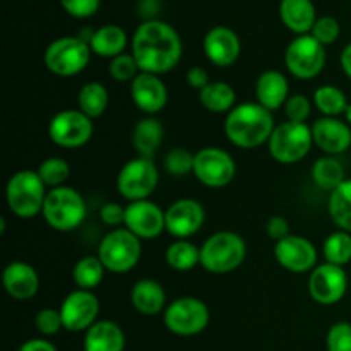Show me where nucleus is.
Returning a JSON list of instances; mask_svg holds the SVG:
<instances>
[{
    "instance_id": "14",
    "label": "nucleus",
    "mask_w": 351,
    "mask_h": 351,
    "mask_svg": "<svg viewBox=\"0 0 351 351\" xmlns=\"http://www.w3.org/2000/svg\"><path fill=\"white\" fill-rule=\"evenodd\" d=\"M348 291V274L345 267L335 264H319L308 276V295L319 305H336Z\"/></svg>"
},
{
    "instance_id": "17",
    "label": "nucleus",
    "mask_w": 351,
    "mask_h": 351,
    "mask_svg": "<svg viewBox=\"0 0 351 351\" xmlns=\"http://www.w3.org/2000/svg\"><path fill=\"white\" fill-rule=\"evenodd\" d=\"M206 221V211L195 199L184 197L171 202L165 211L167 232L177 240H187L201 232Z\"/></svg>"
},
{
    "instance_id": "41",
    "label": "nucleus",
    "mask_w": 351,
    "mask_h": 351,
    "mask_svg": "<svg viewBox=\"0 0 351 351\" xmlns=\"http://www.w3.org/2000/svg\"><path fill=\"white\" fill-rule=\"evenodd\" d=\"M328 351H351V324L346 321L335 322L326 336Z\"/></svg>"
},
{
    "instance_id": "27",
    "label": "nucleus",
    "mask_w": 351,
    "mask_h": 351,
    "mask_svg": "<svg viewBox=\"0 0 351 351\" xmlns=\"http://www.w3.org/2000/svg\"><path fill=\"white\" fill-rule=\"evenodd\" d=\"M127 33L117 24H106V26L98 27L93 31L91 38H89V47H91L93 53L103 58H115L119 55L125 53L127 47Z\"/></svg>"
},
{
    "instance_id": "23",
    "label": "nucleus",
    "mask_w": 351,
    "mask_h": 351,
    "mask_svg": "<svg viewBox=\"0 0 351 351\" xmlns=\"http://www.w3.org/2000/svg\"><path fill=\"white\" fill-rule=\"evenodd\" d=\"M256 99L269 112L283 108L290 98V82L280 71H264L256 81Z\"/></svg>"
},
{
    "instance_id": "19",
    "label": "nucleus",
    "mask_w": 351,
    "mask_h": 351,
    "mask_svg": "<svg viewBox=\"0 0 351 351\" xmlns=\"http://www.w3.org/2000/svg\"><path fill=\"white\" fill-rule=\"evenodd\" d=\"M311 129L314 144L328 156H338L351 147V127L338 117H321Z\"/></svg>"
},
{
    "instance_id": "5",
    "label": "nucleus",
    "mask_w": 351,
    "mask_h": 351,
    "mask_svg": "<svg viewBox=\"0 0 351 351\" xmlns=\"http://www.w3.org/2000/svg\"><path fill=\"white\" fill-rule=\"evenodd\" d=\"M41 215L50 228L57 232H72L82 225L88 208L81 192L64 185L48 191Z\"/></svg>"
},
{
    "instance_id": "48",
    "label": "nucleus",
    "mask_w": 351,
    "mask_h": 351,
    "mask_svg": "<svg viewBox=\"0 0 351 351\" xmlns=\"http://www.w3.org/2000/svg\"><path fill=\"white\" fill-rule=\"evenodd\" d=\"M17 351H58L57 346L53 343H50L45 338H33L27 339L21 345V348Z\"/></svg>"
},
{
    "instance_id": "12",
    "label": "nucleus",
    "mask_w": 351,
    "mask_h": 351,
    "mask_svg": "<svg viewBox=\"0 0 351 351\" xmlns=\"http://www.w3.org/2000/svg\"><path fill=\"white\" fill-rule=\"evenodd\" d=\"M95 132V123L81 110H60L48 123V137L57 146L65 149H77L89 143Z\"/></svg>"
},
{
    "instance_id": "47",
    "label": "nucleus",
    "mask_w": 351,
    "mask_h": 351,
    "mask_svg": "<svg viewBox=\"0 0 351 351\" xmlns=\"http://www.w3.org/2000/svg\"><path fill=\"white\" fill-rule=\"evenodd\" d=\"M185 79H187V84L191 86V88L194 89H204L206 86L209 84V74L206 69H202L201 65H194V67H191L187 71V74H185Z\"/></svg>"
},
{
    "instance_id": "11",
    "label": "nucleus",
    "mask_w": 351,
    "mask_h": 351,
    "mask_svg": "<svg viewBox=\"0 0 351 351\" xmlns=\"http://www.w3.org/2000/svg\"><path fill=\"white\" fill-rule=\"evenodd\" d=\"M326 65V47L312 34H302L290 41L285 51V67L302 81L315 79Z\"/></svg>"
},
{
    "instance_id": "34",
    "label": "nucleus",
    "mask_w": 351,
    "mask_h": 351,
    "mask_svg": "<svg viewBox=\"0 0 351 351\" xmlns=\"http://www.w3.org/2000/svg\"><path fill=\"white\" fill-rule=\"evenodd\" d=\"M165 261L175 271H191L197 264H201V249L191 243L189 240H177L170 243L165 252Z\"/></svg>"
},
{
    "instance_id": "50",
    "label": "nucleus",
    "mask_w": 351,
    "mask_h": 351,
    "mask_svg": "<svg viewBox=\"0 0 351 351\" xmlns=\"http://www.w3.org/2000/svg\"><path fill=\"white\" fill-rule=\"evenodd\" d=\"M343 117H345V122L348 123V125L351 127V103H350V105H348V108H346L345 115H343Z\"/></svg>"
},
{
    "instance_id": "32",
    "label": "nucleus",
    "mask_w": 351,
    "mask_h": 351,
    "mask_svg": "<svg viewBox=\"0 0 351 351\" xmlns=\"http://www.w3.org/2000/svg\"><path fill=\"white\" fill-rule=\"evenodd\" d=\"M105 266L98 256H84L75 263L72 280L79 290L95 291L105 278Z\"/></svg>"
},
{
    "instance_id": "8",
    "label": "nucleus",
    "mask_w": 351,
    "mask_h": 351,
    "mask_svg": "<svg viewBox=\"0 0 351 351\" xmlns=\"http://www.w3.org/2000/svg\"><path fill=\"white\" fill-rule=\"evenodd\" d=\"M91 53V47L81 36H62L48 45L43 60L51 74L74 77L88 67Z\"/></svg>"
},
{
    "instance_id": "1",
    "label": "nucleus",
    "mask_w": 351,
    "mask_h": 351,
    "mask_svg": "<svg viewBox=\"0 0 351 351\" xmlns=\"http://www.w3.org/2000/svg\"><path fill=\"white\" fill-rule=\"evenodd\" d=\"M130 53L141 72L161 75L173 71L184 53L182 38L170 24L158 19L144 21L130 40Z\"/></svg>"
},
{
    "instance_id": "45",
    "label": "nucleus",
    "mask_w": 351,
    "mask_h": 351,
    "mask_svg": "<svg viewBox=\"0 0 351 351\" xmlns=\"http://www.w3.org/2000/svg\"><path fill=\"white\" fill-rule=\"evenodd\" d=\"M99 218L106 226H120L125 221V208L119 202H105L99 209Z\"/></svg>"
},
{
    "instance_id": "7",
    "label": "nucleus",
    "mask_w": 351,
    "mask_h": 351,
    "mask_svg": "<svg viewBox=\"0 0 351 351\" xmlns=\"http://www.w3.org/2000/svg\"><path fill=\"white\" fill-rule=\"evenodd\" d=\"M96 256L106 271L113 274H125L139 264L143 256L141 239L127 228H115L103 237Z\"/></svg>"
},
{
    "instance_id": "26",
    "label": "nucleus",
    "mask_w": 351,
    "mask_h": 351,
    "mask_svg": "<svg viewBox=\"0 0 351 351\" xmlns=\"http://www.w3.org/2000/svg\"><path fill=\"white\" fill-rule=\"evenodd\" d=\"M280 17L285 26L297 36L311 34L317 14L312 0H281Z\"/></svg>"
},
{
    "instance_id": "46",
    "label": "nucleus",
    "mask_w": 351,
    "mask_h": 351,
    "mask_svg": "<svg viewBox=\"0 0 351 351\" xmlns=\"http://www.w3.org/2000/svg\"><path fill=\"white\" fill-rule=\"evenodd\" d=\"M266 232L267 235H269V239L280 242L285 237L290 235V223H288L287 218H283V216H273V218H269V221H267Z\"/></svg>"
},
{
    "instance_id": "16",
    "label": "nucleus",
    "mask_w": 351,
    "mask_h": 351,
    "mask_svg": "<svg viewBox=\"0 0 351 351\" xmlns=\"http://www.w3.org/2000/svg\"><path fill=\"white\" fill-rule=\"evenodd\" d=\"M274 259L295 274L312 273L317 266V249L308 239L290 233L274 245Z\"/></svg>"
},
{
    "instance_id": "38",
    "label": "nucleus",
    "mask_w": 351,
    "mask_h": 351,
    "mask_svg": "<svg viewBox=\"0 0 351 351\" xmlns=\"http://www.w3.org/2000/svg\"><path fill=\"white\" fill-rule=\"evenodd\" d=\"M194 160L195 154L185 147H171L167 154H165V170L171 177H187L189 173L194 171Z\"/></svg>"
},
{
    "instance_id": "6",
    "label": "nucleus",
    "mask_w": 351,
    "mask_h": 351,
    "mask_svg": "<svg viewBox=\"0 0 351 351\" xmlns=\"http://www.w3.org/2000/svg\"><path fill=\"white\" fill-rule=\"evenodd\" d=\"M312 146L314 139H312L311 125L290 122V120L278 123L267 141V151L271 158L281 165L298 163L311 153Z\"/></svg>"
},
{
    "instance_id": "35",
    "label": "nucleus",
    "mask_w": 351,
    "mask_h": 351,
    "mask_svg": "<svg viewBox=\"0 0 351 351\" xmlns=\"http://www.w3.org/2000/svg\"><path fill=\"white\" fill-rule=\"evenodd\" d=\"M314 103L315 108L324 117H338V119L339 115H345L350 105L345 91L332 84L319 86L314 93Z\"/></svg>"
},
{
    "instance_id": "24",
    "label": "nucleus",
    "mask_w": 351,
    "mask_h": 351,
    "mask_svg": "<svg viewBox=\"0 0 351 351\" xmlns=\"http://www.w3.org/2000/svg\"><path fill=\"white\" fill-rule=\"evenodd\" d=\"M130 304L139 314L153 317L167 308V291L160 281L143 278L130 290Z\"/></svg>"
},
{
    "instance_id": "2",
    "label": "nucleus",
    "mask_w": 351,
    "mask_h": 351,
    "mask_svg": "<svg viewBox=\"0 0 351 351\" xmlns=\"http://www.w3.org/2000/svg\"><path fill=\"white\" fill-rule=\"evenodd\" d=\"M274 127L273 112L257 101L240 103L226 115L225 136L240 149H256L267 144Z\"/></svg>"
},
{
    "instance_id": "28",
    "label": "nucleus",
    "mask_w": 351,
    "mask_h": 351,
    "mask_svg": "<svg viewBox=\"0 0 351 351\" xmlns=\"http://www.w3.org/2000/svg\"><path fill=\"white\" fill-rule=\"evenodd\" d=\"M163 136L165 130L160 120L151 115L141 119L132 129V146L137 156L153 158L163 143Z\"/></svg>"
},
{
    "instance_id": "4",
    "label": "nucleus",
    "mask_w": 351,
    "mask_h": 351,
    "mask_svg": "<svg viewBox=\"0 0 351 351\" xmlns=\"http://www.w3.org/2000/svg\"><path fill=\"white\" fill-rule=\"evenodd\" d=\"M47 185L33 170L16 171L5 187V199L10 213L21 219H31L43 211Z\"/></svg>"
},
{
    "instance_id": "30",
    "label": "nucleus",
    "mask_w": 351,
    "mask_h": 351,
    "mask_svg": "<svg viewBox=\"0 0 351 351\" xmlns=\"http://www.w3.org/2000/svg\"><path fill=\"white\" fill-rule=\"evenodd\" d=\"M110 103L108 89L98 81H89L82 84L77 93V110H81L91 120L99 119L106 112Z\"/></svg>"
},
{
    "instance_id": "13",
    "label": "nucleus",
    "mask_w": 351,
    "mask_h": 351,
    "mask_svg": "<svg viewBox=\"0 0 351 351\" xmlns=\"http://www.w3.org/2000/svg\"><path fill=\"white\" fill-rule=\"evenodd\" d=\"M194 160V177L209 189H223L233 182L237 165L232 154L219 147L209 146L199 149Z\"/></svg>"
},
{
    "instance_id": "40",
    "label": "nucleus",
    "mask_w": 351,
    "mask_h": 351,
    "mask_svg": "<svg viewBox=\"0 0 351 351\" xmlns=\"http://www.w3.org/2000/svg\"><path fill=\"white\" fill-rule=\"evenodd\" d=\"M34 328L45 338L58 335L64 329V321H62V314L57 308H41L34 317Z\"/></svg>"
},
{
    "instance_id": "44",
    "label": "nucleus",
    "mask_w": 351,
    "mask_h": 351,
    "mask_svg": "<svg viewBox=\"0 0 351 351\" xmlns=\"http://www.w3.org/2000/svg\"><path fill=\"white\" fill-rule=\"evenodd\" d=\"M101 0H60L62 7L69 16L75 19H86L98 12Z\"/></svg>"
},
{
    "instance_id": "42",
    "label": "nucleus",
    "mask_w": 351,
    "mask_h": 351,
    "mask_svg": "<svg viewBox=\"0 0 351 351\" xmlns=\"http://www.w3.org/2000/svg\"><path fill=\"white\" fill-rule=\"evenodd\" d=\"M339 23L331 16H322L317 17L314 27H312L311 34L319 41L321 45L328 47V45H332L339 38Z\"/></svg>"
},
{
    "instance_id": "18",
    "label": "nucleus",
    "mask_w": 351,
    "mask_h": 351,
    "mask_svg": "<svg viewBox=\"0 0 351 351\" xmlns=\"http://www.w3.org/2000/svg\"><path fill=\"white\" fill-rule=\"evenodd\" d=\"M123 228L132 232L141 240L158 239L167 230L165 211L156 202L149 201V199H146V201L129 202L125 206Z\"/></svg>"
},
{
    "instance_id": "3",
    "label": "nucleus",
    "mask_w": 351,
    "mask_h": 351,
    "mask_svg": "<svg viewBox=\"0 0 351 351\" xmlns=\"http://www.w3.org/2000/svg\"><path fill=\"white\" fill-rule=\"evenodd\" d=\"M247 257V243L239 233H213L201 247V266L211 274H228L239 269Z\"/></svg>"
},
{
    "instance_id": "39",
    "label": "nucleus",
    "mask_w": 351,
    "mask_h": 351,
    "mask_svg": "<svg viewBox=\"0 0 351 351\" xmlns=\"http://www.w3.org/2000/svg\"><path fill=\"white\" fill-rule=\"evenodd\" d=\"M139 72V65L132 53H122L110 60L108 74L115 82H132Z\"/></svg>"
},
{
    "instance_id": "29",
    "label": "nucleus",
    "mask_w": 351,
    "mask_h": 351,
    "mask_svg": "<svg viewBox=\"0 0 351 351\" xmlns=\"http://www.w3.org/2000/svg\"><path fill=\"white\" fill-rule=\"evenodd\" d=\"M199 101L208 112L228 115L237 106V93L233 86L225 81H211L199 91Z\"/></svg>"
},
{
    "instance_id": "21",
    "label": "nucleus",
    "mask_w": 351,
    "mask_h": 351,
    "mask_svg": "<svg viewBox=\"0 0 351 351\" xmlns=\"http://www.w3.org/2000/svg\"><path fill=\"white\" fill-rule=\"evenodd\" d=\"M130 98L134 105L146 115H156L167 106L168 89L160 75L139 72L130 82Z\"/></svg>"
},
{
    "instance_id": "33",
    "label": "nucleus",
    "mask_w": 351,
    "mask_h": 351,
    "mask_svg": "<svg viewBox=\"0 0 351 351\" xmlns=\"http://www.w3.org/2000/svg\"><path fill=\"white\" fill-rule=\"evenodd\" d=\"M328 211L339 230L351 233V180L348 178L329 194Z\"/></svg>"
},
{
    "instance_id": "10",
    "label": "nucleus",
    "mask_w": 351,
    "mask_h": 351,
    "mask_svg": "<svg viewBox=\"0 0 351 351\" xmlns=\"http://www.w3.org/2000/svg\"><path fill=\"white\" fill-rule=\"evenodd\" d=\"M209 307L197 297L177 298L167 305L163 314L165 328L182 338L201 335L209 326Z\"/></svg>"
},
{
    "instance_id": "22",
    "label": "nucleus",
    "mask_w": 351,
    "mask_h": 351,
    "mask_svg": "<svg viewBox=\"0 0 351 351\" xmlns=\"http://www.w3.org/2000/svg\"><path fill=\"white\" fill-rule=\"evenodd\" d=\"M3 290L14 300H29L40 290V276L31 264L14 261L5 266L2 273Z\"/></svg>"
},
{
    "instance_id": "37",
    "label": "nucleus",
    "mask_w": 351,
    "mask_h": 351,
    "mask_svg": "<svg viewBox=\"0 0 351 351\" xmlns=\"http://www.w3.org/2000/svg\"><path fill=\"white\" fill-rule=\"evenodd\" d=\"M36 173L40 175V178L47 185V189H57L65 185L69 175H71V167H69V163L64 158L50 156L41 161Z\"/></svg>"
},
{
    "instance_id": "43",
    "label": "nucleus",
    "mask_w": 351,
    "mask_h": 351,
    "mask_svg": "<svg viewBox=\"0 0 351 351\" xmlns=\"http://www.w3.org/2000/svg\"><path fill=\"white\" fill-rule=\"evenodd\" d=\"M283 112H285V117H287V120H290V122L305 123L308 117H311L312 103L307 96L291 95L290 98H288V101L285 103Z\"/></svg>"
},
{
    "instance_id": "20",
    "label": "nucleus",
    "mask_w": 351,
    "mask_h": 351,
    "mask_svg": "<svg viewBox=\"0 0 351 351\" xmlns=\"http://www.w3.org/2000/svg\"><path fill=\"white\" fill-rule=\"evenodd\" d=\"M202 48L211 62L216 67H230L235 64L242 51V43H240L239 34L226 26H215L206 33Z\"/></svg>"
},
{
    "instance_id": "36",
    "label": "nucleus",
    "mask_w": 351,
    "mask_h": 351,
    "mask_svg": "<svg viewBox=\"0 0 351 351\" xmlns=\"http://www.w3.org/2000/svg\"><path fill=\"white\" fill-rule=\"evenodd\" d=\"M322 254H324L326 263L345 267L351 263V233L343 232V230L331 233L324 240Z\"/></svg>"
},
{
    "instance_id": "15",
    "label": "nucleus",
    "mask_w": 351,
    "mask_h": 351,
    "mask_svg": "<svg viewBox=\"0 0 351 351\" xmlns=\"http://www.w3.org/2000/svg\"><path fill=\"white\" fill-rule=\"evenodd\" d=\"M58 311L62 314L65 331L86 332L93 324L98 322L99 300L93 291L77 288L64 298Z\"/></svg>"
},
{
    "instance_id": "31",
    "label": "nucleus",
    "mask_w": 351,
    "mask_h": 351,
    "mask_svg": "<svg viewBox=\"0 0 351 351\" xmlns=\"http://www.w3.org/2000/svg\"><path fill=\"white\" fill-rule=\"evenodd\" d=\"M311 177L312 182H314L319 189L328 191L329 194L346 180L345 167L339 163V160H336L335 156H328V154L319 158V160L312 165Z\"/></svg>"
},
{
    "instance_id": "9",
    "label": "nucleus",
    "mask_w": 351,
    "mask_h": 351,
    "mask_svg": "<svg viewBox=\"0 0 351 351\" xmlns=\"http://www.w3.org/2000/svg\"><path fill=\"white\" fill-rule=\"evenodd\" d=\"M160 171L151 158L136 156L127 161L117 175V191L129 202L146 201L156 191Z\"/></svg>"
},
{
    "instance_id": "49",
    "label": "nucleus",
    "mask_w": 351,
    "mask_h": 351,
    "mask_svg": "<svg viewBox=\"0 0 351 351\" xmlns=\"http://www.w3.org/2000/svg\"><path fill=\"white\" fill-rule=\"evenodd\" d=\"M339 64H341L343 72L351 79V43H348L343 48L341 57H339Z\"/></svg>"
},
{
    "instance_id": "25",
    "label": "nucleus",
    "mask_w": 351,
    "mask_h": 351,
    "mask_svg": "<svg viewBox=\"0 0 351 351\" xmlns=\"http://www.w3.org/2000/svg\"><path fill=\"white\" fill-rule=\"evenodd\" d=\"M125 335L113 321H98L84 332V351H123Z\"/></svg>"
}]
</instances>
